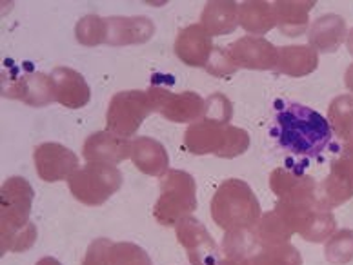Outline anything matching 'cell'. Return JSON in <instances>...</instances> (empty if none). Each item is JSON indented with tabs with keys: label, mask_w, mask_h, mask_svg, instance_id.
I'll use <instances>...</instances> for the list:
<instances>
[{
	"label": "cell",
	"mask_w": 353,
	"mask_h": 265,
	"mask_svg": "<svg viewBox=\"0 0 353 265\" xmlns=\"http://www.w3.org/2000/svg\"><path fill=\"white\" fill-rule=\"evenodd\" d=\"M176 240L188 251L192 265H219L221 251L197 218L186 216L176 224Z\"/></svg>",
	"instance_id": "obj_9"
},
{
	"label": "cell",
	"mask_w": 353,
	"mask_h": 265,
	"mask_svg": "<svg viewBox=\"0 0 353 265\" xmlns=\"http://www.w3.org/2000/svg\"><path fill=\"white\" fill-rule=\"evenodd\" d=\"M77 41L88 47L106 44L108 22L97 15H88L79 21L75 28Z\"/></svg>",
	"instance_id": "obj_27"
},
{
	"label": "cell",
	"mask_w": 353,
	"mask_h": 265,
	"mask_svg": "<svg viewBox=\"0 0 353 265\" xmlns=\"http://www.w3.org/2000/svg\"><path fill=\"white\" fill-rule=\"evenodd\" d=\"M239 24L243 25L248 33H255V35L272 31L277 25L273 4L261 2V0L243 2L239 6Z\"/></svg>",
	"instance_id": "obj_25"
},
{
	"label": "cell",
	"mask_w": 353,
	"mask_h": 265,
	"mask_svg": "<svg viewBox=\"0 0 353 265\" xmlns=\"http://www.w3.org/2000/svg\"><path fill=\"white\" fill-rule=\"evenodd\" d=\"M110 264L111 265H152L150 256L146 251L130 242L122 244H113L110 251Z\"/></svg>",
	"instance_id": "obj_29"
},
{
	"label": "cell",
	"mask_w": 353,
	"mask_h": 265,
	"mask_svg": "<svg viewBox=\"0 0 353 265\" xmlns=\"http://www.w3.org/2000/svg\"><path fill=\"white\" fill-rule=\"evenodd\" d=\"M2 95L8 98H19L33 107H42L57 100L55 82L51 75L35 73V71L21 76H4Z\"/></svg>",
	"instance_id": "obj_10"
},
{
	"label": "cell",
	"mask_w": 353,
	"mask_h": 265,
	"mask_svg": "<svg viewBox=\"0 0 353 265\" xmlns=\"http://www.w3.org/2000/svg\"><path fill=\"white\" fill-rule=\"evenodd\" d=\"M106 22L110 45L144 44L155 33V24L146 17H111Z\"/></svg>",
	"instance_id": "obj_16"
},
{
	"label": "cell",
	"mask_w": 353,
	"mask_h": 265,
	"mask_svg": "<svg viewBox=\"0 0 353 265\" xmlns=\"http://www.w3.org/2000/svg\"><path fill=\"white\" fill-rule=\"evenodd\" d=\"M326 260L333 265H346L353 260V231L343 229L330 236L326 244Z\"/></svg>",
	"instance_id": "obj_28"
},
{
	"label": "cell",
	"mask_w": 353,
	"mask_h": 265,
	"mask_svg": "<svg viewBox=\"0 0 353 265\" xmlns=\"http://www.w3.org/2000/svg\"><path fill=\"white\" fill-rule=\"evenodd\" d=\"M132 160L144 175L152 176L164 175L170 164L164 145L148 136H139L132 142Z\"/></svg>",
	"instance_id": "obj_22"
},
{
	"label": "cell",
	"mask_w": 353,
	"mask_h": 265,
	"mask_svg": "<svg viewBox=\"0 0 353 265\" xmlns=\"http://www.w3.org/2000/svg\"><path fill=\"white\" fill-rule=\"evenodd\" d=\"M319 53L312 45H284L279 50L275 71L286 76H306L317 70Z\"/></svg>",
	"instance_id": "obj_20"
},
{
	"label": "cell",
	"mask_w": 353,
	"mask_h": 265,
	"mask_svg": "<svg viewBox=\"0 0 353 265\" xmlns=\"http://www.w3.org/2000/svg\"><path fill=\"white\" fill-rule=\"evenodd\" d=\"M37 265H61V262H57L55 258H42Z\"/></svg>",
	"instance_id": "obj_35"
},
{
	"label": "cell",
	"mask_w": 353,
	"mask_h": 265,
	"mask_svg": "<svg viewBox=\"0 0 353 265\" xmlns=\"http://www.w3.org/2000/svg\"><path fill=\"white\" fill-rule=\"evenodd\" d=\"M346 45H348V51L350 55H353V30L350 31L348 36H346Z\"/></svg>",
	"instance_id": "obj_34"
},
{
	"label": "cell",
	"mask_w": 353,
	"mask_h": 265,
	"mask_svg": "<svg viewBox=\"0 0 353 265\" xmlns=\"http://www.w3.org/2000/svg\"><path fill=\"white\" fill-rule=\"evenodd\" d=\"M184 145L193 155H215L235 158L250 147V135L230 122L202 116L184 133Z\"/></svg>",
	"instance_id": "obj_4"
},
{
	"label": "cell",
	"mask_w": 353,
	"mask_h": 265,
	"mask_svg": "<svg viewBox=\"0 0 353 265\" xmlns=\"http://www.w3.org/2000/svg\"><path fill=\"white\" fill-rule=\"evenodd\" d=\"M33 189L24 178H10L2 185V253H21L35 244L37 229L30 224Z\"/></svg>",
	"instance_id": "obj_2"
},
{
	"label": "cell",
	"mask_w": 353,
	"mask_h": 265,
	"mask_svg": "<svg viewBox=\"0 0 353 265\" xmlns=\"http://www.w3.org/2000/svg\"><path fill=\"white\" fill-rule=\"evenodd\" d=\"M272 135L284 151L303 158H317L332 144V125L312 107L279 104Z\"/></svg>",
	"instance_id": "obj_1"
},
{
	"label": "cell",
	"mask_w": 353,
	"mask_h": 265,
	"mask_svg": "<svg viewBox=\"0 0 353 265\" xmlns=\"http://www.w3.org/2000/svg\"><path fill=\"white\" fill-rule=\"evenodd\" d=\"M68 185L77 200L97 207L104 204L121 187L122 175L115 165L90 162L68 178Z\"/></svg>",
	"instance_id": "obj_6"
},
{
	"label": "cell",
	"mask_w": 353,
	"mask_h": 265,
	"mask_svg": "<svg viewBox=\"0 0 353 265\" xmlns=\"http://www.w3.org/2000/svg\"><path fill=\"white\" fill-rule=\"evenodd\" d=\"M212 36L208 35L201 24L186 25L179 31L175 39V55L190 67H206L213 53Z\"/></svg>",
	"instance_id": "obj_14"
},
{
	"label": "cell",
	"mask_w": 353,
	"mask_h": 265,
	"mask_svg": "<svg viewBox=\"0 0 353 265\" xmlns=\"http://www.w3.org/2000/svg\"><path fill=\"white\" fill-rule=\"evenodd\" d=\"M315 8L313 0H304V2H288V0H279L273 2V11H275V21L281 33L286 36H301L303 33H308L310 30V11Z\"/></svg>",
	"instance_id": "obj_19"
},
{
	"label": "cell",
	"mask_w": 353,
	"mask_h": 265,
	"mask_svg": "<svg viewBox=\"0 0 353 265\" xmlns=\"http://www.w3.org/2000/svg\"><path fill=\"white\" fill-rule=\"evenodd\" d=\"M239 24V6L232 0L208 2L201 15V25L210 36L230 35Z\"/></svg>",
	"instance_id": "obj_23"
},
{
	"label": "cell",
	"mask_w": 353,
	"mask_h": 265,
	"mask_svg": "<svg viewBox=\"0 0 353 265\" xmlns=\"http://www.w3.org/2000/svg\"><path fill=\"white\" fill-rule=\"evenodd\" d=\"M82 153L88 162L115 165L126 160L128 156H132V142H128L119 135H113L110 131H101V133L91 135L84 142Z\"/></svg>",
	"instance_id": "obj_15"
},
{
	"label": "cell",
	"mask_w": 353,
	"mask_h": 265,
	"mask_svg": "<svg viewBox=\"0 0 353 265\" xmlns=\"http://www.w3.org/2000/svg\"><path fill=\"white\" fill-rule=\"evenodd\" d=\"M270 185L279 200L288 198H299V196L317 195L315 193V180L312 176L304 175L303 171L292 169V167H279L270 176Z\"/></svg>",
	"instance_id": "obj_21"
},
{
	"label": "cell",
	"mask_w": 353,
	"mask_h": 265,
	"mask_svg": "<svg viewBox=\"0 0 353 265\" xmlns=\"http://www.w3.org/2000/svg\"><path fill=\"white\" fill-rule=\"evenodd\" d=\"M252 265H303V258L290 242L279 245H266L250 260Z\"/></svg>",
	"instance_id": "obj_26"
},
{
	"label": "cell",
	"mask_w": 353,
	"mask_h": 265,
	"mask_svg": "<svg viewBox=\"0 0 353 265\" xmlns=\"http://www.w3.org/2000/svg\"><path fill=\"white\" fill-rule=\"evenodd\" d=\"M197 185L186 171L170 169L161 178V198L157 200L153 216L161 225H176L197 209Z\"/></svg>",
	"instance_id": "obj_5"
},
{
	"label": "cell",
	"mask_w": 353,
	"mask_h": 265,
	"mask_svg": "<svg viewBox=\"0 0 353 265\" xmlns=\"http://www.w3.org/2000/svg\"><path fill=\"white\" fill-rule=\"evenodd\" d=\"M332 131L343 142V149H353V95H339L328 107Z\"/></svg>",
	"instance_id": "obj_24"
},
{
	"label": "cell",
	"mask_w": 353,
	"mask_h": 265,
	"mask_svg": "<svg viewBox=\"0 0 353 265\" xmlns=\"http://www.w3.org/2000/svg\"><path fill=\"white\" fill-rule=\"evenodd\" d=\"M219 265H252L250 260L246 258H226V260H221Z\"/></svg>",
	"instance_id": "obj_32"
},
{
	"label": "cell",
	"mask_w": 353,
	"mask_h": 265,
	"mask_svg": "<svg viewBox=\"0 0 353 265\" xmlns=\"http://www.w3.org/2000/svg\"><path fill=\"white\" fill-rule=\"evenodd\" d=\"M226 50L237 67L264 71L275 70L277 65L279 50L263 36L246 35L226 45Z\"/></svg>",
	"instance_id": "obj_11"
},
{
	"label": "cell",
	"mask_w": 353,
	"mask_h": 265,
	"mask_svg": "<svg viewBox=\"0 0 353 265\" xmlns=\"http://www.w3.org/2000/svg\"><path fill=\"white\" fill-rule=\"evenodd\" d=\"M55 82L57 102L70 109H79L90 102L91 89L84 76L71 67H55L51 73Z\"/></svg>",
	"instance_id": "obj_17"
},
{
	"label": "cell",
	"mask_w": 353,
	"mask_h": 265,
	"mask_svg": "<svg viewBox=\"0 0 353 265\" xmlns=\"http://www.w3.org/2000/svg\"><path fill=\"white\" fill-rule=\"evenodd\" d=\"M353 196V149H343L341 156L332 162L328 178L323 182L321 200L332 207L348 202Z\"/></svg>",
	"instance_id": "obj_13"
},
{
	"label": "cell",
	"mask_w": 353,
	"mask_h": 265,
	"mask_svg": "<svg viewBox=\"0 0 353 265\" xmlns=\"http://www.w3.org/2000/svg\"><path fill=\"white\" fill-rule=\"evenodd\" d=\"M153 111L170 122H197L206 115V100L193 91L172 93L166 87H150Z\"/></svg>",
	"instance_id": "obj_8"
},
{
	"label": "cell",
	"mask_w": 353,
	"mask_h": 265,
	"mask_svg": "<svg viewBox=\"0 0 353 265\" xmlns=\"http://www.w3.org/2000/svg\"><path fill=\"white\" fill-rule=\"evenodd\" d=\"M212 216L226 235L250 233L261 220V205L246 182L230 178L222 182L213 196Z\"/></svg>",
	"instance_id": "obj_3"
},
{
	"label": "cell",
	"mask_w": 353,
	"mask_h": 265,
	"mask_svg": "<svg viewBox=\"0 0 353 265\" xmlns=\"http://www.w3.org/2000/svg\"><path fill=\"white\" fill-rule=\"evenodd\" d=\"M344 82H346V87L353 93V64L346 70V75H344Z\"/></svg>",
	"instance_id": "obj_33"
},
{
	"label": "cell",
	"mask_w": 353,
	"mask_h": 265,
	"mask_svg": "<svg viewBox=\"0 0 353 265\" xmlns=\"http://www.w3.org/2000/svg\"><path fill=\"white\" fill-rule=\"evenodd\" d=\"M206 70L208 73L213 76H230L233 75L239 67L235 65V62L232 61V56H230L226 47H219V45H215L212 56H210V61H208L206 64Z\"/></svg>",
	"instance_id": "obj_30"
},
{
	"label": "cell",
	"mask_w": 353,
	"mask_h": 265,
	"mask_svg": "<svg viewBox=\"0 0 353 265\" xmlns=\"http://www.w3.org/2000/svg\"><path fill=\"white\" fill-rule=\"evenodd\" d=\"M113 242L106 238H99L90 245L88 255L82 262V265H111L110 264V251Z\"/></svg>",
	"instance_id": "obj_31"
},
{
	"label": "cell",
	"mask_w": 353,
	"mask_h": 265,
	"mask_svg": "<svg viewBox=\"0 0 353 265\" xmlns=\"http://www.w3.org/2000/svg\"><path fill=\"white\" fill-rule=\"evenodd\" d=\"M35 165L42 180L59 182L70 178L75 171H79V158L64 145L48 142L35 149Z\"/></svg>",
	"instance_id": "obj_12"
},
{
	"label": "cell",
	"mask_w": 353,
	"mask_h": 265,
	"mask_svg": "<svg viewBox=\"0 0 353 265\" xmlns=\"http://www.w3.org/2000/svg\"><path fill=\"white\" fill-rule=\"evenodd\" d=\"M150 113H153V104L148 91H121L111 98L108 107V129L122 138L132 136Z\"/></svg>",
	"instance_id": "obj_7"
},
{
	"label": "cell",
	"mask_w": 353,
	"mask_h": 265,
	"mask_svg": "<svg viewBox=\"0 0 353 265\" xmlns=\"http://www.w3.org/2000/svg\"><path fill=\"white\" fill-rule=\"evenodd\" d=\"M348 36V30H346V22L343 17L333 15H323L315 19L308 30V42L313 50L321 51V53H333L339 50V45L343 44Z\"/></svg>",
	"instance_id": "obj_18"
}]
</instances>
